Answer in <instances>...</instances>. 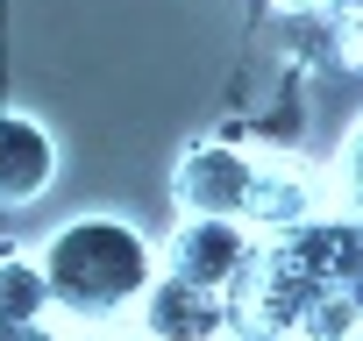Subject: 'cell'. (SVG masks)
<instances>
[{
  "instance_id": "cell-1",
  "label": "cell",
  "mask_w": 363,
  "mask_h": 341,
  "mask_svg": "<svg viewBox=\"0 0 363 341\" xmlns=\"http://www.w3.org/2000/svg\"><path fill=\"white\" fill-rule=\"evenodd\" d=\"M36 270H43L57 327H72V334H114L135 313L143 284L157 277V242L135 235L114 214H86V221H65L57 235H43Z\"/></svg>"
},
{
  "instance_id": "cell-2",
  "label": "cell",
  "mask_w": 363,
  "mask_h": 341,
  "mask_svg": "<svg viewBox=\"0 0 363 341\" xmlns=\"http://www.w3.org/2000/svg\"><path fill=\"white\" fill-rule=\"evenodd\" d=\"M250 178H257V149H242V142H193L178 156V170H171V200H178V214L242 221Z\"/></svg>"
},
{
  "instance_id": "cell-3",
  "label": "cell",
  "mask_w": 363,
  "mask_h": 341,
  "mask_svg": "<svg viewBox=\"0 0 363 341\" xmlns=\"http://www.w3.org/2000/svg\"><path fill=\"white\" fill-rule=\"evenodd\" d=\"M250 249H257V235H250L242 221H214V214H178L171 242L157 249V270L186 277V284H200V291H228V284H235V270L250 263Z\"/></svg>"
},
{
  "instance_id": "cell-4",
  "label": "cell",
  "mask_w": 363,
  "mask_h": 341,
  "mask_svg": "<svg viewBox=\"0 0 363 341\" xmlns=\"http://www.w3.org/2000/svg\"><path fill=\"white\" fill-rule=\"evenodd\" d=\"M128 320H135L143 341H228V299L171 277V270H157L143 284V299H135Z\"/></svg>"
},
{
  "instance_id": "cell-5",
  "label": "cell",
  "mask_w": 363,
  "mask_h": 341,
  "mask_svg": "<svg viewBox=\"0 0 363 341\" xmlns=\"http://www.w3.org/2000/svg\"><path fill=\"white\" fill-rule=\"evenodd\" d=\"M292 270H306L313 284H356V270H363V249H356V221L335 207V214H306V221H292L285 235H264Z\"/></svg>"
},
{
  "instance_id": "cell-6",
  "label": "cell",
  "mask_w": 363,
  "mask_h": 341,
  "mask_svg": "<svg viewBox=\"0 0 363 341\" xmlns=\"http://www.w3.org/2000/svg\"><path fill=\"white\" fill-rule=\"evenodd\" d=\"M57 185V135L36 114L0 107V207H36Z\"/></svg>"
},
{
  "instance_id": "cell-7",
  "label": "cell",
  "mask_w": 363,
  "mask_h": 341,
  "mask_svg": "<svg viewBox=\"0 0 363 341\" xmlns=\"http://www.w3.org/2000/svg\"><path fill=\"white\" fill-rule=\"evenodd\" d=\"M320 207V178L292 156H257V178H250V207H242V228L250 235H285L292 221H306Z\"/></svg>"
},
{
  "instance_id": "cell-8",
  "label": "cell",
  "mask_w": 363,
  "mask_h": 341,
  "mask_svg": "<svg viewBox=\"0 0 363 341\" xmlns=\"http://www.w3.org/2000/svg\"><path fill=\"white\" fill-rule=\"evenodd\" d=\"M285 43H292V57H306V64H320V71H349V57H356V22L335 15V8H292V15H285Z\"/></svg>"
},
{
  "instance_id": "cell-9",
  "label": "cell",
  "mask_w": 363,
  "mask_h": 341,
  "mask_svg": "<svg viewBox=\"0 0 363 341\" xmlns=\"http://www.w3.org/2000/svg\"><path fill=\"white\" fill-rule=\"evenodd\" d=\"M292 341H356V284H320L299 306Z\"/></svg>"
},
{
  "instance_id": "cell-10",
  "label": "cell",
  "mask_w": 363,
  "mask_h": 341,
  "mask_svg": "<svg viewBox=\"0 0 363 341\" xmlns=\"http://www.w3.org/2000/svg\"><path fill=\"white\" fill-rule=\"evenodd\" d=\"M0 320H50V291L36 256H0Z\"/></svg>"
},
{
  "instance_id": "cell-11",
  "label": "cell",
  "mask_w": 363,
  "mask_h": 341,
  "mask_svg": "<svg viewBox=\"0 0 363 341\" xmlns=\"http://www.w3.org/2000/svg\"><path fill=\"white\" fill-rule=\"evenodd\" d=\"M320 8H335V15H349V22H356V8H363V0H320Z\"/></svg>"
},
{
  "instance_id": "cell-12",
  "label": "cell",
  "mask_w": 363,
  "mask_h": 341,
  "mask_svg": "<svg viewBox=\"0 0 363 341\" xmlns=\"http://www.w3.org/2000/svg\"><path fill=\"white\" fill-rule=\"evenodd\" d=\"M271 8H278V15H292V8H320V0H271Z\"/></svg>"
}]
</instances>
